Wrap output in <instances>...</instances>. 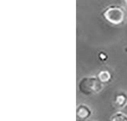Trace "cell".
I'll return each mask as SVG.
<instances>
[{
    "label": "cell",
    "instance_id": "1",
    "mask_svg": "<svg viewBox=\"0 0 127 121\" xmlns=\"http://www.w3.org/2000/svg\"><path fill=\"white\" fill-rule=\"evenodd\" d=\"M103 89V83L97 77L88 76L80 80L78 89L81 93L85 95H92L99 93Z\"/></svg>",
    "mask_w": 127,
    "mask_h": 121
},
{
    "label": "cell",
    "instance_id": "2",
    "mask_svg": "<svg viewBox=\"0 0 127 121\" xmlns=\"http://www.w3.org/2000/svg\"><path fill=\"white\" fill-rule=\"evenodd\" d=\"M91 115V109L85 104H80L76 109V116L81 120H85Z\"/></svg>",
    "mask_w": 127,
    "mask_h": 121
},
{
    "label": "cell",
    "instance_id": "3",
    "mask_svg": "<svg viewBox=\"0 0 127 121\" xmlns=\"http://www.w3.org/2000/svg\"><path fill=\"white\" fill-rule=\"evenodd\" d=\"M110 11L113 14H109L107 12H105V17L108 19V20L111 21L112 23H120L123 19V12L120 9L118 8H110Z\"/></svg>",
    "mask_w": 127,
    "mask_h": 121
},
{
    "label": "cell",
    "instance_id": "4",
    "mask_svg": "<svg viewBox=\"0 0 127 121\" xmlns=\"http://www.w3.org/2000/svg\"><path fill=\"white\" fill-rule=\"evenodd\" d=\"M127 97L125 94H119L115 98V103H116L117 107H125V105L127 104Z\"/></svg>",
    "mask_w": 127,
    "mask_h": 121
},
{
    "label": "cell",
    "instance_id": "5",
    "mask_svg": "<svg viewBox=\"0 0 127 121\" xmlns=\"http://www.w3.org/2000/svg\"><path fill=\"white\" fill-rule=\"evenodd\" d=\"M97 78L99 79V80L102 83H106L110 81L111 80V75L110 73L107 71V70H103L99 73Z\"/></svg>",
    "mask_w": 127,
    "mask_h": 121
},
{
    "label": "cell",
    "instance_id": "6",
    "mask_svg": "<svg viewBox=\"0 0 127 121\" xmlns=\"http://www.w3.org/2000/svg\"><path fill=\"white\" fill-rule=\"evenodd\" d=\"M111 121H127V115L122 112H117L112 117Z\"/></svg>",
    "mask_w": 127,
    "mask_h": 121
},
{
    "label": "cell",
    "instance_id": "7",
    "mask_svg": "<svg viewBox=\"0 0 127 121\" xmlns=\"http://www.w3.org/2000/svg\"><path fill=\"white\" fill-rule=\"evenodd\" d=\"M125 111H127V104L125 105Z\"/></svg>",
    "mask_w": 127,
    "mask_h": 121
}]
</instances>
